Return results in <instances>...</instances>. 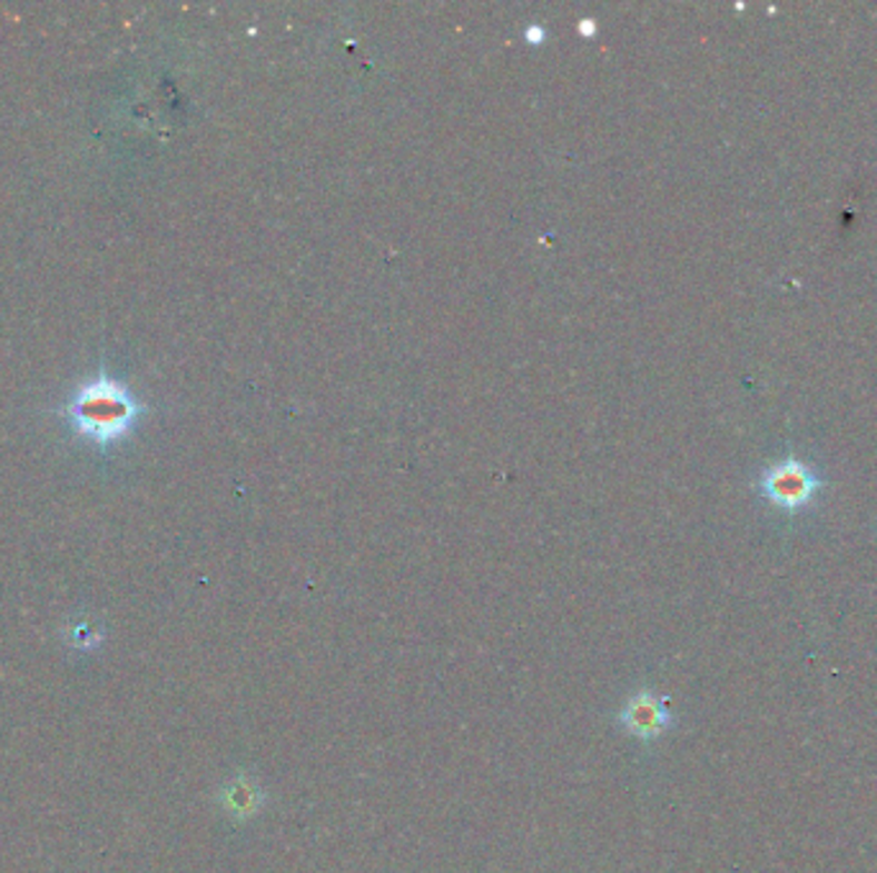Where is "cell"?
Here are the masks:
<instances>
[{
  "label": "cell",
  "mask_w": 877,
  "mask_h": 873,
  "mask_svg": "<svg viewBox=\"0 0 877 873\" xmlns=\"http://www.w3.org/2000/svg\"><path fill=\"white\" fill-rule=\"evenodd\" d=\"M141 410L145 408L129 387L108 375H98L75 389L65 405V418L80 438L106 448L129 436Z\"/></svg>",
  "instance_id": "6da1fadb"
},
{
  "label": "cell",
  "mask_w": 877,
  "mask_h": 873,
  "mask_svg": "<svg viewBox=\"0 0 877 873\" xmlns=\"http://www.w3.org/2000/svg\"><path fill=\"white\" fill-rule=\"evenodd\" d=\"M672 723L668 700L660 694L642 690L631 697L621 710V725L627 727V733L642 741H652V737L662 735Z\"/></svg>",
  "instance_id": "7a4b0ae2"
},
{
  "label": "cell",
  "mask_w": 877,
  "mask_h": 873,
  "mask_svg": "<svg viewBox=\"0 0 877 873\" xmlns=\"http://www.w3.org/2000/svg\"><path fill=\"white\" fill-rule=\"evenodd\" d=\"M765 489L775 503L786 505V507H798L804 505L808 497H811L814 479L808 477V472L798 464H786L778 466V469L767 474Z\"/></svg>",
  "instance_id": "3957f363"
},
{
  "label": "cell",
  "mask_w": 877,
  "mask_h": 873,
  "mask_svg": "<svg viewBox=\"0 0 877 873\" xmlns=\"http://www.w3.org/2000/svg\"><path fill=\"white\" fill-rule=\"evenodd\" d=\"M265 790L259 786L255 778L247 776V774H239L234 776L229 784L224 786L221 794H218V802H221V807L229 812L234 820H249L255 817L259 810H263L265 804Z\"/></svg>",
  "instance_id": "277c9868"
}]
</instances>
